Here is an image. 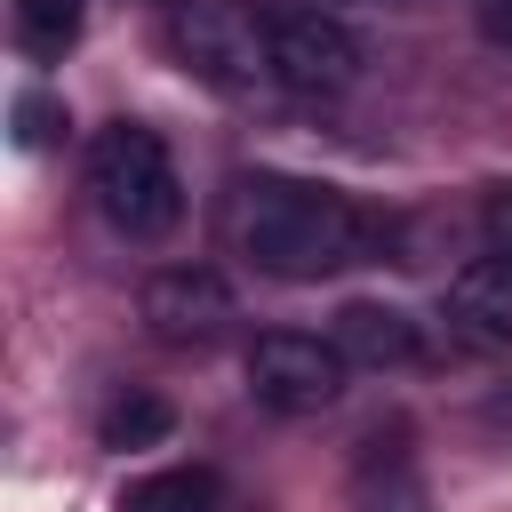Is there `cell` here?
Returning a JSON list of instances; mask_svg holds the SVG:
<instances>
[{
  "instance_id": "cell-7",
  "label": "cell",
  "mask_w": 512,
  "mask_h": 512,
  "mask_svg": "<svg viewBox=\"0 0 512 512\" xmlns=\"http://www.w3.org/2000/svg\"><path fill=\"white\" fill-rule=\"evenodd\" d=\"M448 336L472 352H512V256H472L448 280Z\"/></svg>"
},
{
  "instance_id": "cell-12",
  "label": "cell",
  "mask_w": 512,
  "mask_h": 512,
  "mask_svg": "<svg viewBox=\"0 0 512 512\" xmlns=\"http://www.w3.org/2000/svg\"><path fill=\"white\" fill-rule=\"evenodd\" d=\"M56 128H64V112H56L48 96H16V136H24V144H48Z\"/></svg>"
},
{
  "instance_id": "cell-1",
  "label": "cell",
  "mask_w": 512,
  "mask_h": 512,
  "mask_svg": "<svg viewBox=\"0 0 512 512\" xmlns=\"http://www.w3.org/2000/svg\"><path fill=\"white\" fill-rule=\"evenodd\" d=\"M232 240L272 280H328L344 264H368L384 248V224L336 184L256 168L232 184Z\"/></svg>"
},
{
  "instance_id": "cell-13",
  "label": "cell",
  "mask_w": 512,
  "mask_h": 512,
  "mask_svg": "<svg viewBox=\"0 0 512 512\" xmlns=\"http://www.w3.org/2000/svg\"><path fill=\"white\" fill-rule=\"evenodd\" d=\"M480 232H488V256H512V184H504V192H488Z\"/></svg>"
},
{
  "instance_id": "cell-3",
  "label": "cell",
  "mask_w": 512,
  "mask_h": 512,
  "mask_svg": "<svg viewBox=\"0 0 512 512\" xmlns=\"http://www.w3.org/2000/svg\"><path fill=\"white\" fill-rule=\"evenodd\" d=\"M176 56L192 80H208L216 96H256L272 80V48H264V16L232 8V0H184L176 8Z\"/></svg>"
},
{
  "instance_id": "cell-4",
  "label": "cell",
  "mask_w": 512,
  "mask_h": 512,
  "mask_svg": "<svg viewBox=\"0 0 512 512\" xmlns=\"http://www.w3.org/2000/svg\"><path fill=\"white\" fill-rule=\"evenodd\" d=\"M344 344L336 336H296V328H272L248 344V400L272 408V416H320L344 400Z\"/></svg>"
},
{
  "instance_id": "cell-8",
  "label": "cell",
  "mask_w": 512,
  "mask_h": 512,
  "mask_svg": "<svg viewBox=\"0 0 512 512\" xmlns=\"http://www.w3.org/2000/svg\"><path fill=\"white\" fill-rule=\"evenodd\" d=\"M328 336L344 344V360H352V368H416V360H424V336H416V320H408L400 304H376V296L344 304Z\"/></svg>"
},
{
  "instance_id": "cell-2",
  "label": "cell",
  "mask_w": 512,
  "mask_h": 512,
  "mask_svg": "<svg viewBox=\"0 0 512 512\" xmlns=\"http://www.w3.org/2000/svg\"><path fill=\"white\" fill-rule=\"evenodd\" d=\"M88 192H96V216H104L120 240H168L176 216H184L176 152H168L160 128H144V120H112V128L88 144Z\"/></svg>"
},
{
  "instance_id": "cell-6",
  "label": "cell",
  "mask_w": 512,
  "mask_h": 512,
  "mask_svg": "<svg viewBox=\"0 0 512 512\" xmlns=\"http://www.w3.org/2000/svg\"><path fill=\"white\" fill-rule=\"evenodd\" d=\"M232 320V280L208 264H168L144 280V328L160 344H208Z\"/></svg>"
},
{
  "instance_id": "cell-14",
  "label": "cell",
  "mask_w": 512,
  "mask_h": 512,
  "mask_svg": "<svg viewBox=\"0 0 512 512\" xmlns=\"http://www.w3.org/2000/svg\"><path fill=\"white\" fill-rule=\"evenodd\" d=\"M480 24H488V40L512 48V0H480Z\"/></svg>"
},
{
  "instance_id": "cell-9",
  "label": "cell",
  "mask_w": 512,
  "mask_h": 512,
  "mask_svg": "<svg viewBox=\"0 0 512 512\" xmlns=\"http://www.w3.org/2000/svg\"><path fill=\"white\" fill-rule=\"evenodd\" d=\"M8 24H16L24 56L56 64V56L80 40V0H8Z\"/></svg>"
},
{
  "instance_id": "cell-5",
  "label": "cell",
  "mask_w": 512,
  "mask_h": 512,
  "mask_svg": "<svg viewBox=\"0 0 512 512\" xmlns=\"http://www.w3.org/2000/svg\"><path fill=\"white\" fill-rule=\"evenodd\" d=\"M264 48L288 96H344L360 80V40L336 8H264Z\"/></svg>"
},
{
  "instance_id": "cell-11",
  "label": "cell",
  "mask_w": 512,
  "mask_h": 512,
  "mask_svg": "<svg viewBox=\"0 0 512 512\" xmlns=\"http://www.w3.org/2000/svg\"><path fill=\"white\" fill-rule=\"evenodd\" d=\"M208 504H216V480L192 472V464L152 472V480H128V496H120V512H208Z\"/></svg>"
},
{
  "instance_id": "cell-10",
  "label": "cell",
  "mask_w": 512,
  "mask_h": 512,
  "mask_svg": "<svg viewBox=\"0 0 512 512\" xmlns=\"http://www.w3.org/2000/svg\"><path fill=\"white\" fill-rule=\"evenodd\" d=\"M168 424H176V408H168L160 392H128V400H112V408H104L96 440L128 456V448H160V440H168Z\"/></svg>"
}]
</instances>
